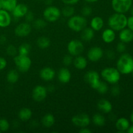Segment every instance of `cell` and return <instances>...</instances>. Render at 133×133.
I'll return each mask as SVG.
<instances>
[{"mask_svg": "<svg viewBox=\"0 0 133 133\" xmlns=\"http://www.w3.org/2000/svg\"><path fill=\"white\" fill-rule=\"evenodd\" d=\"M116 68L120 74L127 75L133 71V57L129 53H123L116 62Z\"/></svg>", "mask_w": 133, "mask_h": 133, "instance_id": "6da1fadb", "label": "cell"}, {"mask_svg": "<svg viewBox=\"0 0 133 133\" xmlns=\"http://www.w3.org/2000/svg\"><path fill=\"white\" fill-rule=\"evenodd\" d=\"M127 18L123 13L116 12L112 14L108 19L109 27L114 31H120L127 27Z\"/></svg>", "mask_w": 133, "mask_h": 133, "instance_id": "7a4b0ae2", "label": "cell"}, {"mask_svg": "<svg viewBox=\"0 0 133 133\" xmlns=\"http://www.w3.org/2000/svg\"><path fill=\"white\" fill-rule=\"evenodd\" d=\"M101 76L104 81L112 84H115L119 82L121 74L118 69L112 67L106 68L101 72Z\"/></svg>", "mask_w": 133, "mask_h": 133, "instance_id": "3957f363", "label": "cell"}, {"mask_svg": "<svg viewBox=\"0 0 133 133\" xmlns=\"http://www.w3.org/2000/svg\"><path fill=\"white\" fill-rule=\"evenodd\" d=\"M87 19L83 16H72L68 21L69 28L75 32H81L87 27Z\"/></svg>", "mask_w": 133, "mask_h": 133, "instance_id": "277c9868", "label": "cell"}, {"mask_svg": "<svg viewBox=\"0 0 133 133\" xmlns=\"http://www.w3.org/2000/svg\"><path fill=\"white\" fill-rule=\"evenodd\" d=\"M14 62L18 71L22 73L28 71L32 64L31 59L28 55H22L19 54L14 56Z\"/></svg>", "mask_w": 133, "mask_h": 133, "instance_id": "5b68a950", "label": "cell"}, {"mask_svg": "<svg viewBox=\"0 0 133 133\" xmlns=\"http://www.w3.org/2000/svg\"><path fill=\"white\" fill-rule=\"evenodd\" d=\"M112 7L118 13L127 12L132 5V0H112Z\"/></svg>", "mask_w": 133, "mask_h": 133, "instance_id": "8992f818", "label": "cell"}, {"mask_svg": "<svg viewBox=\"0 0 133 133\" xmlns=\"http://www.w3.org/2000/svg\"><path fill=\"white\" fill-rule=\"evenodd\" d=\"M61 16V11L58 7L49 6L43 12L44 19L49 22H55L58 20Z\"/></svg>", "mask_w": 133, "mask_h": 133, "instance_id": "52a82bcc", "label": "cell"}, {"mask_svg": "<svg viewBox=\"0 0 133 133\" xmlns=\"http://www.w3.org/2000/svg\"><path fill=\"white\" fill-rule=\"evenodd\" d=\"M68 51L72 57L81 55L84 51V47L83 42L78 40H72L68 44Z\"/></svg>", "mask_w": 133, "mask_h": 133, "instance_id": "ba28073f", "label": "cell"}, {"mask_svg": "<svg viewBox=\"0 0 133 133\" xmlns=\"http://www.w3.org/2000/svg\"><path fill=\"white\" fill-rule=\"evenodd\" d=\"M84 79L87 83H88L91 88L93 89L96 90L100 82V77L98 73L94 70H90L88 71L87 74L84 75Z\"/></svg>", "mask_w": 133, "mask_h": 133, "instance_id": "9c48e42d", "label": "cell"}, {"mask_svg": "<svg viewBox=\"0 0 133 133\" xmlns=\"http://www.w3.org/2000/svg\"><path fill=\"white\" fill-rule=\"evenodd\" d=\"M71 122L74 125L82 128L89 125L90 123V118L87 114H79L74 116L71 118Z\"/></svg>", "mask_w": 133, "mask_h": 133, "instance_id": "30bf717a", "label": "cell"}, {"mask_svg": "<svg viewBox=\"0 0 133 133\" xmlns=\"http://www.w3.org/2000/svg\"><path fill=\"white\" fill-rule=\"evenodd\" d=\"M48 90L45 87L42 85H37L33 88L32 92V97L34 101L36 102H41L44 101L47 97Z\"/></svg>", "mask_w": 133, "mask_h": 133, "instance_id": "8fae6325", "label": "cell"}, {"mask_svg": "<svg viewBox=\"0 0 133 133\" xmlns=\"http://www.w3.org/2000/svg\"><path fill=\"white\" fill-rule=\"evenodd\" d=\"M31 30L32 28L29 23H22L16 26L14 29V33L18 37H25L31 33Z\"/></svg>", "mask_w": 133, "mask_h": 133, "instance_id": "7c38bea8", "label": "cell"}, {"mask_svg": "<svg viewBox=\"0 0 133 133\" xmlns=\"http://www.w3.org/2000/svg\"><path fill=\"white\" fill-rule=\"evenodd\" d=\"M103 56V51L99 47H93L88 50L87 57L90 61L94 62L99 61Z\"/></svg>", "mask_w": 133, "mask_h": 133, "instance_id": "4fadbf2b", "label": "cell"}, {"mask_svg": "<svg viewBox=\"0 0 133 133\" xmlns=\"http://www.w3.org/2000/svg\"><path fill=\"white\" fill-rule=\"evenodd\" d=\"M28 11L29 9L27 5L23 3H19L17 4L11 12L14 18H19L24 17Z\"/></svg>", "mask_w": 133, "mask_h": 133, "instance_id": "5bb4252c", "label": "cell"}, {"mask_svg": "<svg viewBox=\"0 0 133 133\" xmlns=\"http://www.w3.org/2000/svg\"><path fill=\"white\" fill-rule=\"evenodd\" d=\"M11 16L9 12L4 9H0V27H9L11 23Z\"/></svg>", "mask_w": 133, "mask_h": 133, "instance_id": "9a60e30c", "label": "cell"}, {"mask_svg": "<svg viewBox=\"0 0 133 133\" xmlns=\"http://www.w3.org/2000/svg\"><path fill=\"white\" fill-rule=\"evenodd\" d=\"M55 76V71L49 67H45L42 69L40 71V77L45 81H49L54 79Z\"/></svg>", "mask_w": 133, "mask_h": 133, "instance_id": "2e32d148", "label": "cell"}, {"mask_svg": "<svg viewBox=\"0 0 133 133\" xmlns=\"http://www.w3.org/2000/svg\"><path fill=\"white\" fill-rule=\"evenodd\" d=\"M71 74L70 70L66 68L60 69L58 72V79L61 83L66 84L69 83L71 80Z\"/></svg>", "mask_w": 133, "mask_h": 133, "instance_id": "e0dca14e", "label": "cell"}, {"mask_svg": "<svg viewBox=\"0 0 133 133\" xmlns=\"http://www.w3.org/2000/svg\"><path fill=\"white\" fill-rule=\"evenodd\" d=\"M119 38L121 42L129 43L133 40V32L129 28H124L121 30L119 34Z\"/></svg>", "mask_w": 133, "mask_h": 133, "instance_id": "ac0fdd59", "label": "cell"}, {"mask_svg": "<svg viewBox=\"0 0 133 133\" xmlns=\"http://www.w3.org/2000/svg\"><path fill=\"white\" fill-rule=\"evenodd\" d=\"M97 106L100 111L105 113V114H108V113L110 112L112 110V103L109 100L105 99H100L97 102Z\"/></svg>", "mask_w": 133, "mask_h": 133, "instance_id": "d6986e66", "label": "cell"}, {"mask_svg": "<svg viewBox=\"0 0 133 133\" xmlns=\"http://www.w3.org/2000/svg\"><path fill=\"white\" fill-rule=\"evenodd\" d=\"M101 38H102V40H103L104 42L107 43V44H110V43L113 42L116 38L115 31L110 28L106 29L103 32Z\"/></svg>", "mask_w": 133, "mask_h": 133, "instance_id": "ffe728a7", "label": "cell"}, {"mask_svg": "<svg viewBox=\"0 0 133 133\" xmlns=\"http://www.w3.org/2000/svg\"><path fill=\"white\" fill-rule=\"evenodd\" d=\"M130 127V123L125 118H119L116 122V128L119 132H124Z\"/></svg>", "mask_w": 133, "mask_h": 133, "instance_id": "44dd1931", "label": "cell"}, {"mask_svg": "<svg viewBox=\"0 0 133 133\" xmlns=\"http://www.w3.org/2000/svg\"><path fill=\"white\" fill-rule=\"evenodd\" d=\"M104 26V21L103 18L100 16H95L91 19L90 27L94 31H99Z\"/></svg>", "mask_w": 133, "mask_h": 133, "instance_id": "7402d4cb", "label": "cell"}, {"mask_svg": "<svg viewBox=\"0 0 133 133\" xmlns=\"http://www.w3.org/2000/svg\"><path fill=\"white\" fill-rule=\"evenodd\" d=\"M81 32V38L83 41L90 42L94 37V31L91 27H86Z\"/></svg>", "mask_w": 133, "mask_h": 133, "instance_id": "603a6c76", "label": "cell"}, {"mask_svg": "<svg viewBox=\"0 0 133 133\" xmlns=\"http://www.w3.org/2000/svg\"><path fill=\"white\" fill-rule=\"evenodd\" d=\"M73 63L75 68L78 70H84L87 68L88 64V62L86 58L81 55L76 56L75 59L73 61Z\"/></svg>", "mask_w": 133, "mask_h": 133, "instance_id": "cb8c5ba5", "label": "cell"}, {"mask_svg": "<svg viewBox=\"0 0 133 133\" xmlns=\"http://www.w3.org/2000/svg\"><path fill=\"white\" fill-rule=\"evenodd\" d=\"M1 7L8 12H12L18 4V0H0Z\"/></svg>", "mask_w": 133, "mask_h": 133, "instance_id": "d4e9b609", "label": "cell"}, {"mask_svg": "<svg viewBox=\"0 0 133 133\" xmlns=\"http://www.w3.org/2000/svg\"><path fill=\"white\" fill-rule=\"evenodd\" d=\"M32 116V111L29 108H23L18 112V118L23 122L29 120Z\"/></svg>", "mask_w": 133, "mask_h": 133, "instance_id": "484cf974", "label": "cell"}, {"mask_svg": "<svg viewBox=\"0 0 133 133\" xmlns=\"http://www.w3.org/2000/svg\"><path fill=\"white\" fill-rule=\"evenodd\" d=\"M55 122V119L53 114H47L42 119V123L43 125L47 128L52 127Z\"/></svg>", "mask_w": 133, "mask_h": 133, "instance_id": "4316f807", "label": "cell"}, {"mask_svg": "<svg viewBox=\"0 0 133 133\" xmlns=\"http://www.w3.org/2000/svg\"><path fill=\"white\" fill-rule=\"evenodd\" d=\"M19 73L16 70H11L6 74V80L9 83L14 84L19 80Z\"/></svg>", "mask_w": 133, "mask_h": 133, "instance_id": "83f0119b", "label": "cell"}, {"mask_svg": "<svg viewBox=\"0 0 133 133\" xmlns=\"http://www.w3.org/2000/svg\"><path fill=\"white\" fill-rule=\"evenodd\" d=\"M36 44L40 49H46V48H49L50 45L51 41L49 38L45 37V36H42L37 39Z\"/></svg>", "mask_w": 133, "mask_h": 133, "instance_id": "f1b7e54d", "label": "cell"}, {"mask_svg": "<svg viewBox=\"0 0 133 133\" xmlns=\"http://www.w3.org/2000/svg\"><path fill=\"white\" fill-rule=\"evenodd\" d=\"M92 120H93L94 124L96 126H99V127L103 126L106 122L105 117L101 114H94L92 118Z\"/></svg>", "mask_w": 133, "mask_h": 133, "instance_id": "f546056e", "label": "cell"}, {"mask_svg": "<svg viewBox=\"0 0 133 133\" xmlns=\"http://www.w3.org/2000/svg\"><path fill=\"white\" fill-rule=\"evenodd\" d=\"M31 51V45L28 43H23L19 45L18 49V54L22 55H29Z\"/></svg>", "mask_w": 133, "mask_h": 133, "instance_id": "4dcf8cb0", "label": "cell"}, {"mask_svg": "<svg viewBox=\"0 0 133 133\" xmlns=\"http://www.w3.org/2000/svg\"><path fill=\"white\" fill-rule=\"evenodd\" d=\"M61 13L66 18H70L74 16L75 13V9L73 5H66L62 9Z\"/></svg>", "mask_w": 133, "mask_h": 133, "instance_id": "1f68e13d", "label": "cell"}, {"mask_svg": "<svg viewBox=\"0 0 133 133\" xmlns=\"http://www.w3.org/2000/svg\"><path fill=\"white\" fill-rule=\"evenodd\" d=\"M47 25V23L45 19L38 18L33 21V27L37 30H41L45 28Z\"/></svg>", "mask_w": 133, "mask_h": 133, "instance_id": "d6a6232c", "label": "cell"}, {"mask_svg": "<svg viewBox=\"0 0 133 133\" xmlns=\"http://www.w3.org/2000/svg\"><path fill=\"white\" fill-rule=\"evenodd\" d=\"M96 90L101 94H106L108 90H109V87H108L107 84L105 82L101 81Z\"/></svg>", "mask_w": 133, "mask_h": 133, "instance_id": "836d02e7", "label": "cell"}, {"mask_svg": "<svg viewBox=\"0 0 133 133\" xmlns=\"http://www.w3.org/2000/svg\"><path fill=\"white\" fill-rule=\"evenodd\" d=\"M10 127L9 122L6 119H0V131L1 132H6L8 131Z\"/></svg>", "mask_w": 133, "mask_h": 133, "instance_id": "e575fe53", "label": "cell"}, {"mask_svg": "<svg viewBox=\"0 0 133 133\" xmlns=\"http://www.w3.org/2000/svg\"><path fill=\"white\" fill-rule=\"evenodd\" d=\"M6 52L8 55L11 56V57H14V56H16L17 55L18 50H17L15 46L10 44V45H8L7 48H6Z\"/></svg>", "mask_w": 133, "mask_h": 133, "instance_id": "d590c367", "label": "cell"}, {"mask_svg": "<svg viewBox=\"0 0 133 133\" xmlns=\"http://www.w3.org/2000/svg\"><path fill=\"white\" fill-rule=\"evenodd\" d=\"M92 12V9L91 6H88V5H86V6H83L81 9V14L82 16L86 17L89 16L91 15Z\"/></svg>", "mask_w": 133, "mask_h": 133, "instance_id": "8d00e7d4", "label": "cell"}, {"mask_svg": "<svg viewBox=\"0 0 133 133\" xmlns=\"http://www.w3.org/2000/svg\"><path fill=\"white\" fill-rule=\"evenodd\" d=\"M73 60L72 56L71 55H66L63 58V64L66 66H69L73 63Z\"/></svg>", "mask_w": 133, "mask_h": 133, "instance_id": "74e56055", "label": "cell"}, {"mask_svg": "<svg viewBox=\"0 0 133 133\" xmlns=\"http://www.w3.org/2000/svg\"><path fill=\"white\" fill-rule=\"evenodd\" d=\"M116 50L119 53H124L125 51L126 50L125 43L122 42H120L118 43L116 45Z\"/></svg>", "mask_w": 133, "mask_h": 133, "instance_id": "f35d334b", "label": "cell"}, {"mask_svg": "<svg viewBox=\"0 0 133 133\" xmlns=\"http://www.w3.org/2000/svg\"><path fill=\"white\" fill-rule=\"evenodd\" d=\"M25 17V19L27 23H30V22H32L35 20V15H34L33 12L31 11L27 12Z\"/></svg>", "mask_w": 133, "mask_h": 133, "instance_id": "ab89813d", "label": "cell"}, {"mask_svg": "<svg viewBox=\"0 0 133 133\" xmlns=\"http://www.w3.org/2000/svg\"><path fill=\"white\" fill-rule=\"evenodd\" d=\"M111 94L112 96H117L120 94V88L118 86H114L111 88Z\"/></svg>", "mask_w": 133, "mask_h": 133, "instance_id": "60d3db41", "label": "cell"}, {"mask_svg": "<svg viewBox=\"0 0 133 133\" xmlns=\"http://www.w3.org/2000/svg\"><path fill=\"white\" fill-rule=\"evenodd\" d=\"M6 64H7V62L6 59L3 57H0V71L4 70L6 68Z\"/></svg>", "mask_w": 133, "mask_h": 133, "instance_id": "b9f144b4", "label": "cell"}, {"mask_svg": "<svg viewBox=\"0 0 133 133\" xmlns=\"http://www.w3.org/2000/svg\"><path fill=\"white\" fill-rule=\"evenodd\" d=\"M61 1L66 5H74L77 3L80 0H61Z\"/></svg>", "mask_w": 133, "mask_h": 133, "instance_id": "7bdbcfd3", "label": "cell"}, {"mask_svg": "<svg viewBox=\"0 0 133 133\" xmlns=\"http://www.w3.org/2000/svg\"><path fill=\"white\" fill-rule=\"evenodd\" d=\"M127 26L130 30L133 32V16H131L129 18H127Z\"/></svg>", "mask_w": 133, "mask_h": 133, "instance_id": "ee69618b", "label": "cell"}, {"mask_svg": "<svg viewBox=\"0 0 133 133\" xmlns=\"http://www.w3.org/2000/svg\"><path fill=\"white\" fill-rule=\"evenodd\" d=\"M106 55H107V57L109 59L112 60V59H114V57H115V53H114V52L112 51L109 50L108 51H107Z\"/></svg>", "mask_w": 133, "mask_h": 133, "instance_id": "f6af8a7d", "label": "cell"}, {"mask_svg": "<svg viewBox=\"0 0 133 133\" xmlns=\"http://www.w3.org/2000/svg\"><path fill=\"white\" fill-rule=\"evenodd\" d=\"M92 131L90 129H89L88 128H87V127H82L81 128V129L79 130V133H91Z\"/></svg>", "mask_w": 133, "mask_h": 133, "instance_id": "bcb514c9", "label": "cell"}, {"mask_svg": "<svg viewBox=\"0 0 133 133\" xmlns=\"http://www.w3.org/2000/svg\"><path fill=\"white\" fill-rule=\"evenodd\" d=\"M6 41V38L5 35H2V36L0 37V43L1 44H5Z\"/></svg>", "mask_w": 133, "mask_h": 133, "instance_id": "7dc6e473", "label": "cell"}, {"mask_svg": "<svg viewBox=\"0 0 133 133\" xmlns=\"http://www.w3.org/2000/svg\"><path fill=\"white\" fill-rule=\"evenodd\" d=\"M127 132L129 133H133V125L130 126V127H129V129H127Z\"/></svg>", "mask_w": 133, "mask_h": 133, "instance_id": "c3c4849f", "label": "cell"}, {"mask_svg": "<svg viewBox=\"0 0 133 133\" xmlns=\"http://www.w3.org/2000/svg\"><path fill=\"white\" fill-rule=\"evenodd\" d=\"M85 1L88 3H95V2H97V1H99V0H84Z\"/></svg>", "mask_w": 133, "mask_h": 133, "instance_id": "681fc988", "label": "cell"}, {"mask_svg": "<svg viewBox=\"0 0 133 133\" xmlns=\"http://www.w3.org/2000/svg\"><path fill=\"white\" fill-rule=\"evenodd\" d=\"M130 119H131V122L133 123V111H132V112L131 113V116H130Z\"/></svg>", "mask_w": 133, "mask_h": 133, "instance_id": "f907efd6", "label": "cell"}, {"mask_svg": "<svg viewBox=\"0 0 133 133\" xmlns=\"http://www.w3.org/2000/svg\"><path fill=\"white\" fill-rule=\"evenodd\" d=\"M129 10H130V12H131V16H133V6H131V9H129Z\"/></svg>", "mask_w": 133, "mask_h": 133, "instance_id": "816d5d0a", "label": "cell"}, {"mask_svg": "<svg viewBox=\"0 0 133 133\" xmlns=\"http://www.w3.org/2000/svg\"><path fill=\"white\" fill-rule=\"evenodd\" d=\"M2 9V7H1V1H0V9Z\"/></svg>", "mask_w": 133, "mask_h": 133, "instance_id": "f5cc1de1", "label": "cell"}, {"mask_svg": "<svg viewBox=\"0 0 133 133\" xmlns=\"http://www.w3.org/2000/svg\"><path fill=\"white\" fill-rule=\"evenodd\" d=\"M132 77H133V71L132 72Z\"/></svg>", "mask_w": 133, "mask_h": 133, "instance_id": "db71d44e", "label": "cell"}, {"mask_svg": "<svg viewBox=\"0 0 133 133\" xmlns=\"http://www.w3.org/2000/svg\"><path fill=\"white\" fill-rule=\"evenodd\" d=\"M36 1H39V0H36Z\"/></svg>", "mask_w": 133, "mask_h": 133, "instance_id": "11a10c76", "label": "cell"}, {"mask_svg": "<svg viewBox=\"0 0 133 133\" xmlns=\"http://www.w3.org/2000/svg\"><path fill=\"white\" fill-rule=\"evenodd\" d=\"M0 132H1V131H0Z\"/></svg>", "mask_w": 133, "mask_h": 133, "instance_id": "9f6ffc18", "label": "cell"}]
</instances>
